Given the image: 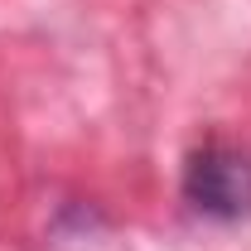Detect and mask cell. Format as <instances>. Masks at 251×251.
Here are the masks:
<instances>
[{"label": "cell", "instance_id": "6da1fadb", "mask_svg": "<svg viewBox=\"0 0 251 251\" xmlns=\"http://www.w3.org/2000/svg\"><path fill=\"white\" fill-rule=\"evenodd\" d=\"M184 198L193 213L213 222H242L251 218V150L208 140L184 164Z\"/></svg>", "mask_w": 251, "mask_h": 251}]
</instances>
